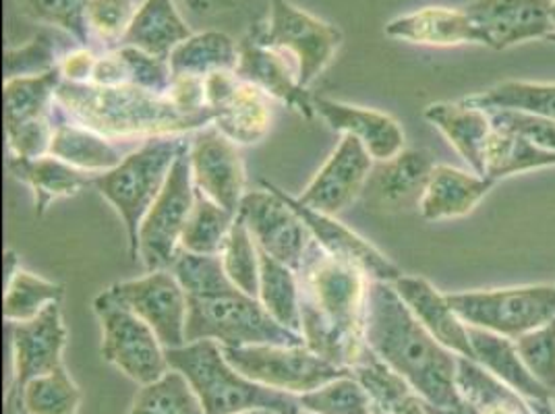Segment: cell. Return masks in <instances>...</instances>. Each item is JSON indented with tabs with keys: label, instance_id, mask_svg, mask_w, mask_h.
<instances>
[{
	"label": "cell",
	"instance_id": "6da1fadb",
	"mask_svg": "<svg viewBox=\"0 0 555 414\" xmlns=\"http://www.w3.org/2000/svg\"><path fill=\"white\" fill-rule=\"evenodd\" d=\"M365 342L425 404L446 411L464 406L456 388L459 354L441 346L423 327L392 282L367 284Z\"/></svg>",
	"mask_w": 555,
	"mask_h": 414
},
{
	"label": "cell",
	"instance_id": "7a4b0ae2",
	"mask_svg": "<svg viewBox=\"0 0 555 414\" xmlns=\"http://www.w3.org/2000/svg\"><path fill=\"white\" fill-rule=\"evenodd\" d=\"M301 334L305 346L338 367L361 365L370 280L357 268L325 254L315 243L301 272Z\"/></svg>",
	"mask_w": 555,
	"mask_h": 414
},
{
	"label": "cell",
	"instance_id": "3957f363",
	"mask_svg": "<svg viewBox=\"0 0 555 414\" xmlns=\"http://www.w3.org/2000/svg\"><path fill=\"white\" fill-rule=\"evenodd\" d=\"M56 115L108 139L185 135L214 125L211 111L186 115L164 93L135 86H95L63 81Z\"/></svg>",
	"mask_w": 555,
	"mask_h": 414
},
{
	"label": "cell",
	"instance_id": "277c9868",
	"mask_svg": "<svg viewBox=\"0 0 555 414\" xmlns=\"http://www.w3.org/2000/svg\"><path fill=\"white\" fill-rule=\"evenodd\" d=\"M166 359L170 368L181 371L189 379L206 414H241L249 411L302 413L299 396L261 386L245 377L232 367L222 346L214 340L166 348Z\"/></svg>",
	"mask_w": 555,
	"mask_h": 414
},
{
	"label": "cell",
	"instance_id": "5b68a950",
	"mask_svg": "<svg viewBox=\"0 0 555 414\" xmlns=\"http://www.w3.org/2000/svg\"><path fill=\"white\" fill-rule=\"evenodd\" d=\"M189 145L183 135L147 138L113 170L93 174L92 186L115 207L129 236V254L135 259L141 222L158 199L168 174Z\"/></svg>",
	"mask_w": 555,
	"mask_h": 414
},
{
	"label": "cell",
	"instance_id": "8992f818",
	"mask_svg": "<svg viewBox=\"0 0 555 414\" xmlns=\"http://www.w3.org/2000/svg\"><path fill=\"white\" fill-rule=\"evenodd\" d=\"M202 340H214L224 348L305 346L302 334L280 325L259 299L241 290L211 299L189 297L186 345Z\"/></svg>",
	"mask_w": 555,
	"mask_h": 414
},
{
	"label": "cell",
	"instance_id": "52a82bcc",
	"mask_svg": "<svg viewBox=\"0 0 555 414\" xmlns=\"http://www.w3.org/2000/svg\"><path fill=\"white\" fill-rule=\"evenodd\" d=\"M448 300L466 325L512 340L555 320V282L456 293Z\"/></svg>",
	"mask_w": 555,
	"mask_h": 414
},
{
	"label": "cell",
	"instance_id": "ba28073f",
	"mask_svg": "<svg viewBox=\"0 0 555 414\" xmlns=\"http://www.w3.org/2000/svg\"><path fill=\"white\" fill-rule=\"evenodd\" d=\"M93 313L102 327V357L139 386H147L170 371L166 348L156 332L120 305L108 290L93 299Z\"/></svg>",
	"mask_w": 555,
	"mask_h": 414
},
{
	"label": "cell",
	"instance_id": "9c48e42d",
	"mask_svg": "<svg viewBox=\"0 0 555 414\" xmlns=\"http://www.w3.org/2000/svg\"><path fill=\"white\" fill-rule=\"evenodd\" d=\"M189 147L191 141L175 161L158 199L150 207L139 229L135 261L139 259L147 272L170 270L181 251V236L197 197Z\"/></svg>",
	"mask_w": 555,
	"mask_h": 414
},
{
	"label": "cell",
	"instance_id": "30bf717a",
	"mask_svg": "<svg viewBox=\"0 0 555 414\" xmlns=\"http://www.w3.org/2000/svg\"><path fill=\"white\" fill-rule=\"evenodd\" d=\"M270 20L255 29L263 47L291 56L297 65L302 88H309L336 56L343 44V31L334 25L305 13L288 0H268Z\"/></svg>",
	"mask_w": 555,
	"mask_h": 414
},
{
	"label": "cell",
	"instance_id": "8fae6325",
	"mask_svg": "<svg viewBox=\"0 0 555 414\" xmlns=\"http://www.w3.org/2000/svg\"><path fill=\"white\" fill-rule=\"evenodd\" d=\"M222 350L232 367L245 377L295 396L318 390L338 377L352 375V368L338 367L307 346H222Z\"/></svg>",
	"mask_w": 555,
	"mask_h": 414
},
{
	"label": "cell",
	"instance_id": "7c38bea8",
	"mask_svg": "<svg viewBox=\"0 0 555 414\" xmlns=\"http://www.w3.org/2000/svg\"><path fill=\"white\" fill-rule=\"evenodd\" d=\"M261 186L263 189L245 193L238 216L245 220L259 251L286 263L299 274L315 238L301 216L278 195L270 181H261Z\"/></svg>",
	"mask_w": 555,
	"mask_h": 414
},
{
	"label": "cell",
	"instance_id": "4fadbf2b",
	"mask_svg": "<svg viewBox=\"0 0 555 414\" xmlns=\"http://www.w3.org/2000/svg\"><path fill=\"white\" fill-rule=\"evenodd\" d=\"M106 290L147 323L164 348L186 346L189 297L170 270L147 272L143 277L116 282Z\"/></svg>",
	"mask_w": 555,
	"mask_h": 414
},
{
	"label": "cell",
	"instance_id": "5bb4252c",
	"mask_svg": "<svg viewBox=\"0 0 555 414\" xmlns=\"http://www.w3.org/2000/svg\"><path fill=\"white\" fill-rule=\"evenodd\" d=\"M270 95L234 73L206 77V102L214 115V127L236 145H254L272 129Z\"/></svg>",
	"mask_w": 555,
	"mask_h": 414
},
{
	"label": "cell",
	"instance_id": "9a60e30c",
	"mask_svg": "<svg viewBox=\"0 0 555 414\" xmlns=\"http://www.w3.org/2000/svg\"><path fill=\"white\" fill-rule=\"evenodd\" d=\"M193 183L211 202L238 214L247 193L245 164L238 145L216 127L199 129L189 147Z\"/></svg>",
	"mask_w": 555,
	"mask_h": 414
},
{
	"label": "cell",
	"instance_id": "2e32d148",
	"mask_svg": "<svg viewBox=\"0 0 555 414\" xmlns=\"http://www.w3.org/2000/svg\"><path fill=\"white\" fill-rule=\"evenodd\" d=\"M552 0H473L463 7L483 36V47L493 50L547 40L555 34Z\"/></svg>",
	"mask_w": 555,
	"mask_h": 414
},
{
	"label": "cell",
	"instance_id": "e0dca14e",
	"mask_svg": "<svg viewBox=\"0 0 555 414\" xmlns=\"http://www.w3.org/2000/svg\"><path fill=\"white\" fill-rule=\"evenodd\" d=\"M373 161L370 152L357 139L343 135L338 147L332 152L313 181L307 184L297 202L327 216L340 214L370 183Z\"/></svg>",
	"mask_w": 555,
	"mask_h": 414
},
{
	"label": "cell",
	"instance_id": "ac0fdd59",
	"mask_svg": "<svg viewBox=\"0 0 555 414\" xmlns=\"http://www.w3.org/2000/svg\"><path fill=\"white\" fill-rule=\"evenodd\" d=\"M270 184L278 195L301 216L302 222L313 234L315 243L330 257L357 268L359 272L365 274L370 282H392L393 284L398 277L404 276L402 270L393 261H390L382 251H377L370 241H365L363 236L350 231L343 222H338L336 216H327V214H320L315 209L301 206L297 202V197L286 195L274 183Z\"/></svg>",
	"mask_w": 555,
	"mask_h": 414
},
{
	"label": "cell",
	"instance_id": "d6986e66",
	"mask_svg": "<svg viewBox=\"0 0 555 414\" xmlns=\"http://www.w3.org/2000/svg\"><path fill=\"white\" fill-rule=\"evenodd\" d=\"M15 381L13 391L20 396L25 386L42 375L63 367V354L67 348V327L63 322L61 302H52L47 309L24 323H13L11 329Z\"/></svg>",
	"mask_w": 555,
	"mask_h": 414
},
{
	"label": "cell",
	"instance_id": "ffe728a7",
	"mask_svg": "<svg viewBox=\"0 0 555 414\" xmlns=\"http://www.w3.org/2000/svg\"><path fill=\"white\" fill-rule=\"evenodd\" d=\"M234 75L286 104L307 120L318 115L313 98L299 83L295 61L280 50L263 47L255 31L238 42V67Z\"/></svg>",
	"mask_w": 555,
	"mask_h": 414
},
{
	"label": "cell",
	"instance_id": "44dd1931",
	"mask_svg": "<svg viewBox=\"0 0 555 414\" xmlns=\"http://www.w3.org/2000/svg\"><path fill=\"white\" fill-rule=\"evenodd\" d=\"M393 288L400 295V299L406 302L411 313L441 346H446L459 357L475 361V352L468 338V325L452 309L448 295H441L440 290L425 277L406 274L393 282Z\"/></svg>",
	"mask_w": 555,
	"mask_h": 414
},
{
	"label": "cell",
	"instance_id": "7402d4cb",
	"mask_svg": "<svg viewBox=\"0 0 555 414\" xmlns=\"http://www.w3.org/2000/svg\"><path fill=\"white\" fill-rule=\"evenodd\" d=\"M313 104L315 113L334 131L357 139L373 160H392L393 156L404 152V131L392 116L327 98H313Z\"/></svg>",
	"mask_w": 555,
	"mask_h": 414
},
{
	"label": "cell",
	"instance_id": "603a6c76",
	"mask_svg": "<svg viewBox=\"0 0 555 414\" xmlns=\"http://www.w3.org/2000/svg\"><path fill=\"white\" fill-rule=\"evenodd\" d=\"M493 186L495 181L477 172L436 164L418 199V214L427 222L464 218L486 199Z\"/></svg>",
	"mask_w": 555,
	"mask_h": 414
},
{
	"label": "cell",
	"instance_id": "cb8c5ba5",
	"mask_svg": "<svg viewBox=\"0 0 555 414\" xmlns=\"http://www.w3.org/2000/svg\"><path fill=\"white\" fill-rule=\"evenodd\" d=\"M386 36L421 47H483V36L466 11L448 7H425L415 13L396 17L386 25Z\"/></svg>",
	"mask_w": 555,
	"mask_h": 414
},
{
	"label": "cell",
	"instance_id": "d4e9b609",
	"mask_svg": "<svg viewBox=\"0 0 555 414\" xmlns=\"http://www.w3.org/2000/svg\"><path fill=\"white\" fill-rule=\"evenodd\" d=\"M423 116L436 129H440L441 135L463 156V160L473 168V172L486 177L483 156L487 141L493 133V122L489 113L461 100L434 102L423 111Z\"/></svg>",
	"mask_w": 555,
	"mask_h": 414
},
{
	"label": "cell",
	"instance_id": "484cf974",
	"mask_svg": "<svg viewBox=\"0 0 555 414\" xmlns=\"http://www.w3.org/2000/svg\"><path fill=\"white\" fill-rule=\"evenodd\" d=\"M7 168L17 181L31 189L38 218H42L54 202L75 197L86 186H92L93 174L83 172L54 156L22 158L9 154Z\"/></svg>",
	"mask_w": 555,
	"mask_h": 414
},
{
	"label": "cell",
	"instance_id": "4316f807",
	"mask_svg": "<svg viewBox=\"0 0 555 414\" xmlns=\"http://www.w3.org/2000/svg\"><path fill=\"white\" fill-rule=\"evenodd\" d=\"M468 338L475 352V361L504 381L508 388L518 391L529 402H552L554 396L545 390L520 359L512 338L468 325Z\"/></svg>",
	"mask_w": 555,
	"mask_h": 414
},
{
	"label": "cell",
	"instance_id": "83f0119b",
	"mask_svg": "<svg viewBox=\"0 0 555 414\" xmlns=\"http://www.w3.org/2000/svg\"><path fill=\"white\" fill-rule=\"evenodd\" d=\"M168 61L133 47H120L100 56L93 69L95 86H135L150 92L168 93L172 86Z\"/></svg>",
	"mask_w": 555,
	"mask_h": 414
},
{
	"label": "cell",
	"instance_id": "f1b7e54d",
	"mask_svg": "<svg viewBox=\"0 0 555 414\" xmlns=\"http://www.w3.org/2000/svg\"><path fill=\"white\" fill-rule=\"evenodd\" d=\"M193 36L172 0H143L120 47H133L168 61L172 50Z\"/></svg>",
	"mask_w": 555,
	"mask_h": 414
},
{
	"label": "cell",
	"instance_id": "f546056e",
	"mask_svg": "<svg viewBox=\"0 0 555 414\" xmlns=\"http://www.w3.org/2000/svg\"><path fill=\"white\" fill-rule=\"evenodd\" d=\"M52 116H54V135L50 141L48 156H54L83 172H95V174L113 170L122 161V156L113 143V139L104 138L83 125L70 122L67 118L56 115V111H52Z\"/></svg>",
	"mask_w": 555,
	"mask_h": 414
},
{
	"label": "cell",
	"instance_id": "4dcf8cb0",
	"mask_svg": "<svg viewBox=\"0 0 555 414\" xmlns=\"http://www.w3.org/2000/svg\"><path fill=\"white\" fill-rule=\"evenodd\" d=\"M434 166L431 154L425 150H404L392 160L379 161L370 177L373 197L382 206H404L421 199Z\"/></svg>",
	"mask_w": 555,
	"mask_h": 414
},
{
	"label": "cell",
	"instance_id": "1f68e13d",
	"mask_svg": "<svg viewBox=\"0 0 555 414\" xmlns=\"http://www.w3.org/2000/svg\"><path fill=\"white\" fill-rule=\"evenodd\" d=\"M168 65L175 77L206 79L214 73H234L238 67V44L222 31L193 34L172 50Z\"/></svg>",
	"mask_w": 555,
	"mask_h": 414
},
{
	"label": "cell",
	"instance_id": "d6a6232c",
	"mask_svg": "<svg viewBox=\"0 0 555 414\" xmlns=\"http://www.w3.org/2000/svg\"><path fill=\"white\" fill-rule=\"evenodd\" d=\"M65 81L61 65L31 77L4 81V131L47 118L54 111L56 92Z\"/></svg>",
	"mask_w": 555,
	"mask_h": 414
},
{
	"label": "cell",
	"instance_id": "836d02e7",
	"mask_svg": "<svg viewBox=\"0 0 555 414\" xmlns=\"http://www.w3.org/2000/svg\"><path fill=\"white\" fill-rule=\"evenodd\" d=\"M456 388L479 414H534L527 398L508 388L473 359L459 357Z\"/></svg>",
	"mask_w": 555,
	"mask_h": 414
},
{
	"label": "cell",
	"instance_id": "e575fe53",
	"mask_svg": "<svg viewBox=\"0 0 555 414\" xmlns=\"http://www.w3.org/2000/svg\"><path fill=\"white\" fill-rule=\"evenodd\" d=\"M259 302L280 325L301 334V282L286 263L259 251Z\"/></svg>",
	"mask_w": 555,
	"mask_h": 414
},
{
	"label": "cell",
	"instance_id": "d590c367",
	"mask_svg": "<svg viewBox=\"0 0 555 414\" xmlns=\"http://www.w3.org/2000/svg\"><path fill=\"white\" fill-rule=\"evenodd\" d=\"M352 375L370 393V414H427L425 402L415 390L373 352L361 365L352 367Z\"/></svg>",
	"mask_w": 555,
	"mask_h": 414
},
{
	"label": "cell",
	"instance_id": "8d00e7d4",
	"mask_svg": "<svg viewBox=\"0 0 555 414\" xmlns=\"http://www.w3.org/2000/svg\"><path fill=\"white\" fill-rule=\"evenodd\" d=\"M483 164L487 179L498 183L512 174L555 166V154L541 150L529 139L509 129L493 127V133L487 141Z\"/></svg>",
	"mask_w": 555,
	"mask_h": 414
},
{
	"label": "cell",
	"instance_id": "74e56055",
	"mask_svg": "<svg viewBox=\"0 0 555 414\" xmlns=\"http://www.w3.org/2000/svg\"><path fill=\"white\" fill-rule=\"evenodd\" d=\"M463 102L486 113H525L555 120V83L504 81L486 92L463 98Z\"/></svg>",
	"mask_w": 555,
	"mask_h": 414
},
{
	"label": "cell",
	"instance_id": "f35d334b",
	"mask_svg": "<svg viewBox=\"0 0 555 414\" xmlns=\"http://www.w3.org/2000/svg\"><path fill=\"white\" fill-rule=\"evenodd\" d=\"M234 220L236 214L218 206L202 191H197L195 206L191 209L185 231L181 236V249L191 254L220 255L231 234Z\"/></svg>",
	"mask_w": 555,
	"mask_h": 414
},
{
	"label": "cell",
	"instance_id": "ab89813d",
	"mask_svg": "<svg viewBox=\"0 0 555 414\" xmlns=\"http://www.w3.org/2000/svg\"><path fill=\"white\" fill-rule=\"evenodd\" d=\"M129 414H206V411L185 375L170 368L160 379L139 388Z\"/></svg>",
	"mask_w": 555,
	"mask_h": 414
},
{
	"label": "cell",
	"instance_id": "60d3db41",
	"mask_svg": "<svg viewBox=\"0 0 555 414\" xmlns=\"http://www.w3.org/2000/svg\"><path fill=\"white\" fill-rule=\"evenodd\" d=\"M65 288L48 282L27 270H20L9 282H4L2 313L9 323H24L38 318L48 305L63 302Z\"/></svg>",
	"mask_w": 555,
	"mask_h": 414
},
{
	"label": "cell",
	"instance_id": "b9f144b4",
	"mask_svg": "<svg viewBox=\"0 0 555 414\" xmlns=\"http://www.w3.org/2000/svg\"><path fill=\"white\" fill-rule=\"evenodd\" d=\"M170 272L183 286L186 297L193 299H211L238 290L227 274L220 255L191 254L181 249L170 266Z\"/></svg>",
	"mask_w": 555,
	"mask_h": 414
},
{
	"label": "cell",
	"instance_id": "7bdbcfd3",
	"mask_svg": "<svg viewBox=\"0 0 555 414\" xmlns=\"http://www.w3.org/2000/svg\"><path fill=\"white\" fill-rule=\"evenodd\" d=\"M79 404L81 390L65 365L29 381L17 396V406L24 414H77Z\"/></svg>",
	"mask_w": 555,
	"mask_h": 414
},
{
	"label": "cell",
	"instance_id": "ee69618b",
	"mask_svg": "<svg viewBox=\"0 0 555 414\" xmlns=\"http://www.w3.org/2000/svg\"><path fill=\"white\" fill-rule=\"evenodd\" d=\"M222 266L231 277L232 284L257 299L259 295V247L247 229L245 220L236 214V220L232 224L231 234L220 251Z\"/></svg>",
	"mask_w": 555,
	"mask_h": 414
},
{
	"label": "cell",
	"instance_id": "f6af8a7d",
	"mask_svg": "<svg viewBox=\"0 0 555 414\" xmlns=\"http://www.w3.org/2000/svg\"><path fill=\"white\" fill-rule=\"evenodd\" d=\"M302 411L313 414H370L371 398L354 375L338 377L299 396Z\"/></svg>",
	"mask_w": 555,
	"mask_h": 414
},
{
	"label": "cell",
	"instance_id": "bcb514c9",
	"mask_svg": "<svg viewBox=\"0 0 555 414\" xmlns=\"http://www.w3.org/2000/svg\"><path fill=\"white\" fill-rule=\"evenodd\" d=\"M25 17L38 24L52 25L73 36L79 44L88 48L90 25L88 4L90 0H15Z\"/></svg>",
	"mask_w": 555,
	"mask_h": 414
},
{
	"label": "cell",
	"instance_id": "7dc6e473",
	"mask_svg": "<svg viewBox=\"0 0 555 414\" xmlns=\"http://www.w3.org/2000/svg\"><path fill=\"white\" fill-rule=\"evenodd\" d=\"M534 379L555 398V320L514 340Z\"/></svg>",
	"mask_w": 555,
	"mask_h": 414
},
{
	"label": "cell",
	"instance_id": "c3c4849f",
	"mask_svg": "<svg viewBox=\"0 0 555 414\" xmlns=\"http://www.w3.org/2000/svg\"><path fill=\"white\" fill-rule=\"evenodd\" d=\"M56 48L48 34L34 36L27 44L4 50V81L15 77H31L56 69Z\"/></svg>",
	"mask_w": 555,
	"mask_h": 414
},
{
	"label": "cell",
	"instance_id": "681fc988",
	"mask_svg": "<svg viewBox=\"0 0 555 414\" xmlns=\"http://www.w3.org/2000/svg\"><path fill=\"white\" fill-rule=\"evenodd\" d=\"M133 0H90L88 4V25L106 44L122 42L129 25L135 17Z\"/></svg>",
	"mask_w": 555,
	"mask_h": 414
},
{
	"label": "cell",
	"instance_id": "f907efd6",
	"mask_svg": "<svg viewBox=\"0 0 555 414\" xmlns=\"http://www.w3.org/2000/svg\"><path fill=\"white\" fill-rule=\"evenodd\" d=\"M493 127H504L522 138L529 139L545 152L555 154V120L541 116L525 115V113H489Z\"/></svg>",
	"mask_w": 555,
	"mask_h": 414
},
{
	"label": "cell",
	"instance_id": "816d5d0a",
	"mask_svg": "<svg viewBox=\"0 0 555 414\" xmlns=\"http://www.w3.org/2000/svg\"><path fill=\"white\" fill-rule=\"evenodd\" d=\"M54 135V116L40 118L36 122H27L17 129L7 131L9 154L22 156V158H40L48 156L50 141Z\"/></svg>",
	"mask_w": 555,
	"mask_h": 414
},
{
	"label": "cell",
	"instance_id": "f5cc1de1",
	"mask_svg": "<svg viewBox=\"0 0 555 414\" xmlns=\"http://www.w3.org/2000/svg\"><path fill=\"white\" fill-rule=\"evenodd\" d=\"M95 63H98V56L93 54L92 50L77 48V50H70L69 54L61 61V70H63L65 81L90 83Z\"/></svg>",
	"mask_w": 555,
	"mask_h": 414
},
{
	"label": "cell",
	"instance_id": "db71d44e",
	"mask_svg": "<svg viewBox=\"0 0 555 414\" xmlns=\"http://www.w3.org/2000/svg\"><path fill=\"white\" fill-rule=\"evenodd\" d=\"M186 9L199 17H209L218 15L224 11H232L236 7L234 0H183Z\"/></svg>",
	"mask_w": 555,
	"mask_h": 414
},
{
	"label": "cell",
	"instance_id": "11a10c76",
	"mask_svg": "<svg viewBox=\"0 0 555 414\" xmlns=\"http://www.w3.org/2000/svg\"><path fill=\"white\" fill-rule=\"evenodd\" d=\"M534 414H555L552 402H529Z\"/></svg>",
	"mask_w": 555,
	"mask_h": 414
},
{
	"label": "cell",
	"instance_id": "9f6ffc18",
	"mask_svg": "<svg viewBox=\"0 0 555 414\" xmlns=\"http://www.w3.org/2000/svg\"><path fill=\"white\" fill-rule=\"evenodd\" d=\"M550 15H552V24H554L555 29V0H552V7H550Z\"/></svg>",
	"mask_w": 555,
	"mask_h": 414
},
{
	"label": "cell",
	"instance_id": "6f0895ef",
	"mask_svg": "<svg viewBox=\"0 0 555 414\" xmlns=\"http://www.w3.org/2000/svg\"><path fill=\"white\" fill-rule=\"evenodd\" d=\"M241 414H276V413H270V411H249V413H241Z\"/></svg>",
	"mask_w": 555,
	"mask_h": 414
},
{
	"label": "cell",
	"instance_id": "680465c9",
	"mask_svg": "<svg viewBox=\"0 0 555 414\" xmlns=\"http://www.w3.org/2000/svg\"><path fill=\"white\" fill-rule=\"evenodd\" d=\"M547 42H554V44H555V34H552V36H550V38H547Z\"/></svg>",
	"mask_w": 555,
	"mask_h": 414
},
{
	"label": "cell",
	"instance_id": "91938a15",
	"mask_svg": "<svg viewBox=\"0 0 555 414\" xmlns=\"http://www.w3.org/2000/svg\"><path fill=\"white\" fill-rule=\"evenodd\" d=\"M552 409H554V413H555V398H554V400H552Z\"/></svg>",
	"mask_w": 555,
	"mask_h": 414
},
{
	"label": "cell",
	"instance_id": "94428289",
	"mask_svg": "<svg viewBox=\"0 0 555 414\" xmlns=\"http://www.w3.org/2000/svg\"><path fill=\"white\" fill-rule=\"evenodd\" d=\"M301 414H313V413H307V411H302Z\"/></svg>",
	"mask_w": 555,
	"mask_h": 414
}]
</instances>
